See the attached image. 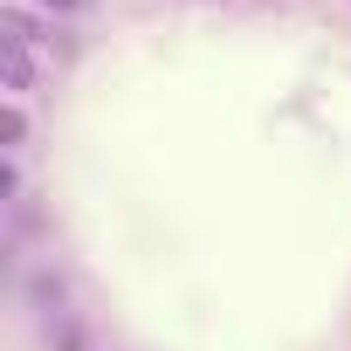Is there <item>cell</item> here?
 I'll list each match as a JSON object with an SVG mask.
<instances>
[{
  "instance_id": "obj_1",
  "label": "cell",
  "mask_w": 351,
  "mask_h": 351,
  "mask_svg": "<svg viewBox=\"0 0 351 351\" xmlns=\"http://www.w3.org/2000/svg\"><path fill=\"white\" fill-rule=\"evenodd\" d=\"M21 8H42V14H56V21H62V14H83L90 0H21Z\"/></svg>"
}]
</instances>
